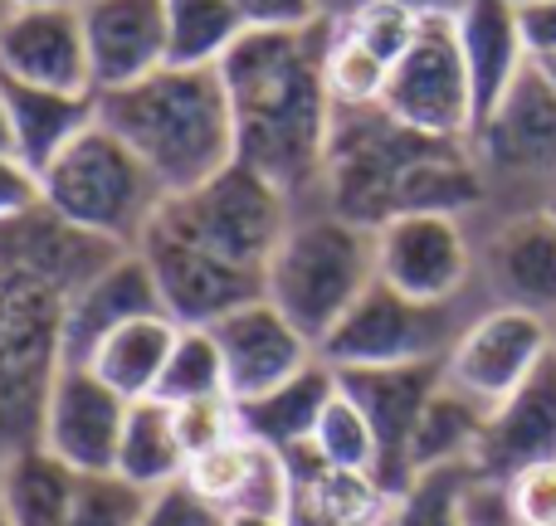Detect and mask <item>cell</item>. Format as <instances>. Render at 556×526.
I'll use <instances>...</instances> for the list:
<instances>
[{
	"instance_id": "7dc6e473",
	"label": "cell",
	"mask_w": 556,
	"mask_h": 526,
	"mask_svg": "<svg viewBox=\"0 0 556 526\" xmlns=\"http://www.w3.org/2000/svg\"><path fill=\"white\" fill-rule=\"evenodd\" d=\"M15 10H35V5H78V0H10Z\"/></svg>"
},
{
	"instance_id": "4316f807",
	"label": "cell",
	"mask_w": 556,
	"mask_h": 526,
	"mask_svg": "<svg viewBox=\"0 0 556 526\" xmlns=\"http://www.w3.org/2000/svg\"><path fill=\"white\" fill-rule=\"evenodd\" d=\"M176 336H181V326H176L166 312L137 317V322L117 326V332L88 356V371H93L98 381L113 385L123 400H152Z\"/></svg>"
},
{
	"instance_id": "277c9868",
	"label": "cell",
	"mask_w": 556,
	"mask_h": 526,
	"mask_svg": "<svg viewBox=\"0 0 556 526\" xmlns=\"http://www.w3.org/2000/svg\"><path fill=\"white\" fill-rule=\"evenodd\" d=\"M376 283V230L352 224L323 201H298L269 268L264 297L307 336H323L352 312V303Z\"/></svg>"
},
{
	"instance_id": "f35d334b",
	"label": "cell",
	"mask_w": 556,
	"mask_h": 526,
	"mask_svg": "<svg viewBox=\"0 0 556 526\" xmlns=\"http://www.w3.org/2000/svg\"><path fill=\"white\" fill-rule=\"evenodd\" d=\"M459 526H522L508 483L473 469L469 483H464V492H459Z\"/></svg>"
},
{
	"instance_id": "5b68a950",
	"label": "cell",
	"mask_w": 556,
	"mask_h": 526,
	"mask_svg": "<svg viewBox=\"0 0 556 526\" xmlns=\"http://www.w3.org/2000/svg\"><path fill=\"white\" fill-rule=\"evenodd\" d=\"M166 201H172L166 185L103 123L84 127L39 171V205L68 220L74 230L113 244V249H142L147 230Z\"/></svg>"
},
{
	"instance_id": "7402d4cb",
	"label": "cell",
	"mask_w": 556,
	"mask_h": 526,
	"mask_svg": "<svg viewBox=\"0 0 556 526\" xmlns=\"http://www.w3.org/2000/svg\"><path fill=\"white\" fill-rule=\"evenodd\" d=\"M288 512L283 526H386L391 522V492L371 473H352L317 459L313 444L288 453Z\"/></svg>"
},
{
	"instance_id": "b9f144b4",
	"label": "cell",
	"mask_w": 556,
	"mask_h": 526,
	"mask_svg": "<svg viewBox=\"0 0 556 526\" xmlns=\"http://www.w3.org/2000/svg\"><path fill=\"white\" fill-rule=\"evenodd\" d=\"M39 205V176L20 156H0V224L20 220Z\"/></svg>"
},
{
	"instance_id": "c3c4849f",
	"label": "cell",
	"mask_w": 556,
	"mask_h": 526,
	"mask_svg": "<svg viewBox=\"0 0 556 526\" xmlns=\"http://www.w3.org/2000/svg\"><path fill=\"white\" fill-rule=\"evenodd\" d=\"M230 526H283L278 517H230Z\"/></svg>"
},
{
	"instance_id": "ba28073f",
	"label": "cell",
	"mask_w": 556,
	"mask_h": 526,
	"mask_svg": "<svg viewBox=\"0 0 556 526\" xmlns=\"http://www.w3.org/2000/svg\"><path fill=\"white\" fill-rule=\"evenodd\" d=\"M293 210L298 205L274 181H264L260 171L235 162L220 176H211L205 185H195V191L172 195L152 224L186 244H201V249L220 254V259L240 268L264 273L288 220H293Z\"/></svg>"
},
{
	"instance_id": "3957f363",
	"label": "cell",
	"mask_w": 556,
	"mask_h": 526,
	"mask_svg": "<svg viewBox=\"0 0 556 526\" xmlns=\"http://www.w3.org/2000/svg\"><path fill=\"white\" fill-rule=\"evenodd\" d=\"M98 123L117 132L166 195H186L235 166V113L220 64H162L127 88L98 93Z\"/></svg>"
},
{
	"instance_id": "6da1fadb",
	"label": "cell",
	"mask_w": 556,
	"mask_h": 526,
	"mask_svg": "<svg viewBox=\"0 0 556 526\" xmlns=\"http://www.w3.org/2000/svg\"><path fill=\"white\" fill-rule=\"evenodd\" d=\"M327 29V20L298 29H244L220 59L235 113V162L274 181L293 205L317 191L332 132L323 78Z\"/></svg>"
},
{
	"instance_id": "7c38bea8",
	"label": "cell",
	"mask_w": 556,
	"mask_h": 526,
	"mask_svg": "<svg viewBox=\"0 0 556 526\" xmlns=\"http://www.w3.org/2000/svg\"><path fill=\"white\" fill-rule=\"evenodd\" d=\"M337 385L352 395V405L366 414V424L376 434V483L391 498H401L415 483V469H410L415 429H420L434 390L444 385V361L356 365V371H337Z\"/></svg>"
},
{
	"instance_id": "8fae6325",
	"label": "cell",
	"mask_w": 556,
	"mask_h": 526,
	"mask_svg": "<svg viewBox=\"0 0 556 526\" xmlns=\"http://www.w3.org/2000/svg\"><path fill=\"white\" fill-rule=\"evenodd\" d=\"M376 278L420 303L473 293V215H401L381 224Z\"/></svg>"
},
{
	"instance_id": "681fc988",
	"label": "cell",
	"mask_w": 556,
	"mask_h": 526,
	"mask_svg": "<svg viewBox=\"0 0 556 526\" xmlns=\"http://www.w3.org/2000/svg\"><path fill=\"white\" fill-rule=\"evenodd\" d=\"M10 10H15V5H10V0H0V29H5V20H10Z\"/></svg>"
},
{
	"instance_id": "f5cc1de1",
	"label": "cell",
	"mask_w": 556,
	"mask_h": 526,
	"mask_svg": "<svg viewBox=\"0 0 556 526\" xmlns=\"http://www.w3.org/2000/svg\"><path fill=\"white\" fill-rule=\"evenodd\" d=\"M513 5H528V0H513Z\"/></svg>"
},
{
	"instance_id": "603a6c76",
	"label": "cell",
	"mask_w": 556,
	"mask_h": 526,
	"mask_svg": "<svg viewBox=\"0 0 556 526\" xmlns=\"http://www.w3.org/2000/svg\"><path fill=\"white\" fill-rule=\"evenodd\" d=\"M454 25H459V49H464V64H469L473 103H479V123H483L508 98V88L522 78V68L532 64L528 39H522V25H518V5L513 0H469L454 15Z\"/></svg>"
},
{
	"instance_id": "f6af8a7d",
	"label": "cell",
	"mask_w": 556,
	"mask_h": 526,
	"mask_svg": "<svg viewBox=\"0 0 556 526\" xmlns=\"http://www.w3.org/2000/svg\"><path fill=\"white\" fill-rule=\"evenodd\" d=\"M0 156H15V123H10V103H5V84H0Z\"/></svg>"
},
{
	"instance_id": "ffe728a7",
	"label": "cell",
	"mask_w": 556,
	"mask_h": 526,
	"mask_svg": "<svg viewBox=\"0 0 556 526\" xmlns=\"http://www.w3.org/2000/svg\"><path fill=\"white\" fill-rule=\"evenodd\" d=\"M547 459H556V346L508 400L489 410L473 469L508 483L513 473Z\"/></svg>"
},
{
	"instance_id": "e575fe53",
	"label": "cell",
	"mask_w": 556,
	"mask_h": 526,
	"mask_svg": "<svg viewBox=\"0 0 556 526\" xmlns=\"http://www.w3.org/2000/svg\"><path fill=\"white\" fill-rule=\"evenodd\" d=\"M147 498L152 492L117 478V473H88V478H78L68 526H142Z\"/></svg>"
},
{
	"instance_id": "9a60e30c",
	"label": "cell",
	"mask_w": 556,
	"mask_h": 526,
	"mask_svg": "<svg viewBox=\"0 0 556 526\" xmlns=\"http://www.w3.org/2000/svg\"><path fill=\"white\" fill-rule=\"evenodd\" d=\"M127 410H132V400H123L88 365H59L45 400V420H39V444L84 478L88 473H113Z\"/></svg>"
},
{
	"instance_id": "30bf717a",
	"label": "cell",
	"mask_w": 556,
	"mask_h": 526,
	"mask_svg": "<svg viewBox=\"0 0 556 526\" xmlns=\"http://www.w3.org/2000/svg\"><path fill=\"white\" fill-rule=\"evenodd\" d=\"M473 293L489 307H518L556 322V215H473Z\"/></svg>"
},
{
	"instance_id": "4fadbf2b",
	"label": "cell",
	"mask_w": 556,
	"mask_h": 526,
	"mask_svg": "<svg viewBox=\"0 0 556 526\" xmlns=\"http://www.w3.org/2000/svg\"><path fill=\"white\" fill-rule=\"evenodd\" d=\"M552 356V322L518 307H483L454 351L444 356V385L469 395L473 405H503L542 361Z\"/></svg>"
},
{
	"instance_id": "f546056e",
	"label": "cell",
	"mask_w": 556,
	"mask_h": 526,
	"mask_svg": "<svg viewBox=\"0 0 556 526\" xmlns=\"http://www.w3.org/2000/svg\"><path fill=\"white\" fill-rule=\"evenodd\" d=\"M244 15L235 0H166V35H172V64L211 68L244 35Z\"/></svg>"
},
{
	"instance_id": "5bb4252c",
	"label": "cell",
	"mask_w": 556,
	"mask_h": 526,
	"mask_svg": "<svg viewBox=\"0 0 556 526\" xmlns=\"http://www.w3.org/2000/svg\"><path fill=\"white\" fill-rule=\"evenodd\" d=\"M137 254L152 268L156 293H162V312L176 326H215L220 317L264 297V273L220 259V254L201 249V244L176 240V234L156 230V224L147 230Z\"/></svg>"
},
{
	"instance_id": "9c48e42d",
	"label": "cell",
	"mask_w": 556,
	"mask_h": 526,
	"mask_svg": "<svg viewBox=\"0 0 556 526\" xmlns=\"http://www.w3.org/2000/svg\"><path fill=\"white\" fill-rule=\"evenodd\" d=\"M381 107L430 137L469 142L473 123H479V103H473V84H469V64H464L454 15L420 20L415 44L395 59L391 78H386Z\"/></svg>"
},
{
	"instance_id": "bcb514c9",
	"label": "cell",
	"mask_w": 556,
	"mask_h": 526,
	"mask_svg": "<svg viewBox=\"0 0 556 526\" xmlns=\"http://www.w3.org/2000/svg\"><path fill=\"white\" fill-rule=\"evenodd\" d=\"M532 64H538V74L547 78V84L556 88V54H547V59H532Z\"/></svg>"
},
{
	"instance_id": "d590c367",
	"label": "cell",
	"mask_w": 556,
	"mask_h": 526,
	"mask_svg": "<svg viewBox=\"0 0 556 526\" xmlns=\"http://www.w3.org/2000/svg\"><path fill=\"white\" fill-rule=\"evenodd\" d=\"M420 20H425L420 10L401 5V0H371V5L332 20V25H342L346 35H356L376 59H386V64L395 68V59H401L405 49L415 44V35H420Z\"/></svg>"
},
{
	"instance_id": "7a4b0ae2",
	"label": "cell",
	"mask_w": 556,
	"mask_h": 526,
	"mask_svg": "<svg viewBox=\"0 0 556 526\" xmlns=\"http://www.w3.org/2000/svg\"><path fill=\"white\" fill-rule=\"evenodd\" d=\"M327 210L381 230L401 215H479L483 181L469 142L430 137L381 103L332 107L317 191Z\"/></svg>"
},
{
	"instance_id": "db71d44e",
	"label": "cell",
	"mask_w": 556,
	"mask_h": 526,
	"mask_svg": "<svg viewBox=\"0 0 556 526\" xmlns=\"http://www.w3.org/2000/svg\"><path fill=\"white\" fill-rule=\"evenodd\" d=\"M552 215H556V201H552Z\"/></svg>"
},
{
	"instance_id": "52a82bcc",
	"label": "cell",
	"mask_w": 556,
	"mask_h": 526,
	"mask_svg": "<svg viewBox=\"0 0 556 526\" xmlns=\"http://www.w3.org/2000/svg\"><path fill=\"white\" fill-rule=\"evenodd\" d=\"M479 293H464L454 303H420V297L395 293L391 283L376 278L352 312L323 336L317 356L332 371H356V365H420V361H444L464 326L483 312Z\"/></svg>"
},
{
	"instance_id": "f1b7e54d",
	"label": "cell",
	"mask_w": 556,
	"mask_h": 526,
	"mask_svg": "<svg viewBox=\"0 0 556 526\" xmlns=\"http://www.w3.org/2000/svg\"><path fill=\"white\" fill-rule=\"evenodd\" d=\"M483 424H489V410L473 405L469 395L440 385L425 410L420 429H415V449H410V469L415 478L430 469H459V463H473L483 439Z\"/></svg>"
},
{
	"instance_id": "d4e9b609",
	"label": "cell",
	"mask_w": 556,
	"mask_h": 526,
	"mask_svg": "<svg viewBox=\"0 0 556 526\" xmlns=\"http://www.w3.org/2000/svg\"><path fill=\"white\" fill-rule=\"evenodd\" d=\"M332 395H337V371L317 356L303 375L283 381L278 390L260 395V400H244L240 429L250 434V439L278 449V453H293V449H303V444H313V429H317V420H323Z\"/></svg>"
},
{
	"instance_id": "816d5d0a",
	"label": "cell",
	"mask_w": 556,
	"mask_h": 526,
	"mask_svg": "<svg viewBox=\"0 0 556 526\" xmlns=\"http://www.w3.org/2000/svg\"><path fill=\"white\" fill-rule=\"evenodd\" d=\"M552 346H556V322H552Z\"/></svg>"
},
{
	"instance_id": "cb8c5ba5",
	"label": "cell",
	"mask_w": 556,
	"mask_h": 526,
	"mask_svg": "<svg viewBox=\"0 0 556 526\" xmlns=\"http://www.w3.org/2000/svg\"><path fill=\"white\" fill-rule=\"evenodd\" d=\"M5 84L10 123H15V156L29 171H45L84 127L98 123V93H64V88H35V84Z\"/></svg>"
},
{
	"instance_id": "74e56055",
	"label": "cell",
	"mask_w": 556,
	"mask_h": 526,
	"mask_svg": "<svg viewBox=\"0 0 556 526\" xmlns=\"http://www.w3.org/2000/svg\"><path fill=\"white\" fill-rule=\"evenodd\" d=\"M142 526H230V517H225L201 488H191V483L181 478V483L156 488L152 498H147Z\"/></svg>"
},
{
	"instance_id": "1f68e13d",
	"label": "cell",
	"mask_w": 556,
	"mask_h": 526,
	"mask_svg": "<svg viewBox=\"0 0 556 526\" xmlns=\"http://www.w3.org/2000/svg\"><path fill=\"white\" fill-rule=\"evenodd\" d=\"M332 25V20H327ZM323 78H327V98L332 107H362V103H381L391 64L376 59L371 49L356 35H346L342 25L327 29V54H323Z\"/></svg>"
},
{
	"instance_id": "ac0fdd59",
	"label": "cell",
	"mask_w": 556,
	"mask_h": 526,
	"mask_svg": "<svg viewBox=\"0 0 556 526\" xmlns=\"http://www.w3.org/2000/svg\"><path fill=\"white\" fill-rule=\"evenodd\" d=\"M0 78L35 88H64V93H93L78 5L10 10L5 29H0Z\"/></svg>"
},
{
	"instance_id": "60d3db41",
	"label": "cell",
	"mask_w": 556,
	"mask_h": 526,
	"mask_svg": "<svg viewBox=\"0 0 556 526\" xmlns=\"http://www.w3.org/2000/svg\"><path fill=\"white\" fill-rule=\"evenodd\" d=\"M250 29H298L323 20L317 0H235Z\"/></svg>"
},
{
	"instance_id": "4dcf8cb0",
	"label": "cell",
	"mask_w": 556,
	"mask_h": 526,
	"mask_svg": "<svg viewBox=\"0 0 556 526\" xmlns=\"http://www.w3.org/2000/svg\"><path fill=\"white\" fill-rule=\"evenodd\" d=\"M211 395H225L220 346H215L211 326H181L172 356H166L162 381H156V400L191 405V400H211Z\"/></svg>"
},
{
	"instance_id": "836d02e7",
	"label": "cell",
	"mask_w": 556,
	"mask_h": 526,
	"mask_svg": "<svg viewBox=\"0 0 556 526\" xmlns=\"http://www.w3.org/2000/svg\"><path fill=\"white\" fill-rule=\"evenodd\" d=\"M473 463L459 469H430L391 502V526H459V492Z\"/></svg>"
},
{
	"instance_id": "ab89813d",
	"label": "cell",
	"mask_w": 556,
	"mask_h": 526,
	"mask_svg": "<svg viewBox=\"0 0 556 526\" xmlns=\"http://www.w3.org/2000/svg\"><path fill=\"white\" fill-rule=\"evenodd\" d=\"M508 492H513V508H518L522 526H556V459L513 473Z\"/></svg>"
},
{
	"instance_id": "e0dca14e",
	"label": "cell",
	"mask_w": 556,
	"mask_h": 526,
	"mask_svg": "<svg viewBox=\"0 0 556 526\" xmlns=\"http://www.w3.org/2000/svg\"><path fill=\"white\" fill-rule=\"evenodd\" d=\"M162 312V293L147 259L137 249L117 254L108 268H98L88 283H78L64 297L59 312V361L64 365H88V356L117 332V326L137 322V317Z\"/></svg>"
},
{
	"instance_id": "2e32d148",
	"label": "cell",
	"mask_w": 556,
	"mask_h": 526,
	"mask_svg": "<svg viewBox=\"0 0 556 526\" xmlns=\"http://www.w3.org/2000/svg\"><path fill=\"white\" fill-rule=\"evenodd\" d=\"M211 336H215V346H220L225 395H230L235 405L260 400V395L278 390L283 381L303 375L307 365L317 361V342H307L269 297L220 317V322L211 326Z\"/></svg>"
},
{
	"instance_id": "8d00e7d4",
	"label": "cell",
	"mask_w": 556,
	"mask_h": 526,
	"mask_svg": "<svg viewBox=\"0 0 556 526\" xmlns=\"http://www.w3.org/2000/svg\"><path fill=\"white\" fill-rule=\"evenodd\" d=\"M176 410V434L186 444V459H201V453L230 444L240 429V405L230 395H211V400H191V405H172Z\"/></svg>"
},
{
	"instance_id": "83f0119b",
	"label": "cell",
	"mask_w": 556,
	"mask_h": 526,
	"mask_svg": "<svg viewBox=\"0 0 556 526\" xmlns=\"http://www.w3.org/2000/svg\"><path fill=\"white\" fill-rule=\"evenodd\" d=\"M186 469H191V459H186V444H181V434H176V410L166 400H156V395L152 400H132L113 473L137 483V488L156 492V488L181 483Z\"/></svg>"
},
{
	"instance_id": "d6a6232c",
	"label": "cell",
	"mask_w": 556,
	"mask_h": 526,
	"mask_svg": "<svg viewBox=\"0 0 556 526\" xmlns=\"http://www.w3.org/2000/svg\"><path fill=\"white\" fill-rule=\"evenodd\" d=\"M313 453L327 463H337V469L371 473L376 478V434L342 385H337V395L327 400L323 420H317V429H313Z\"/></svg>"
},
{
	"instance_id": "8992f818",
	"label": "cell",
	"mask_w": 556,
	"mask_h": 526,
	"mask_svg": "<svg viewBox=\"0 0 556 526\" xmlns=\"http://www.w3.org/2000/svg\"><path fill=\"white\" fill-rule=\"evenodd\" d=\"M469 152L483 181V210H552L556 201V88L522 68L498 107L469 132Z\"/></svg>"
},
{
	"instance_id": "7bdbcfd3",
	"label": "cell",
	"mask_w": 556,
	"mask_h": 526,
	"mask_svg": "<svg viewBox=\"0 0 556 526\" xmlns=\"http://www.w3.org/2000/svg\"><path fill=\"white\" fill-rule=\"evenodd\" d=\"M518 25H522L532 59L556 54V0H528V5H518Z\"/></svg>"
},
{
	"instance_id": "44dd1931",
	"label": "cell",
	"mask_w": 556,
	"mask_h": 526,
	"mask_svg": "<svg viewBox=\"0 0 556 526\" xmlns=\"http://www.w3.org/2000/svg\"><path fill=\"white\" fill-rule=\"evenodd\" d=\"M186 483L201 488L225 517H278L283 522L293 473H288V453L250 439V434H235L230 444L191 459Z\"/></svg>"
},
{
	"instance_id": "11a10c76",
	"label": "cell",
	"mask_w": 556,
	"mask_h": 526,
	"mask_svg": "<svg viewBox=\"0 0 556 526\" xmlns=\"http://www.w3.org/2000/svg\"><path fill=\"white\" fill-rule=\"evenodd\" d=\"M386 526H391V522H386Z\"/></svg>"
},
{
	"instance_id": "f907efd6",
	"label": "cell",
	"mask_w": 556,
	"mask_h": 526,
	"mask_svg": "<svg viewBox=\"0 0 556 526\" xmlns=\"http://www.w3.org/2000/svg\"><path fill=\"white\" fill-rule=\"evenodd\" d=\"M0 526H10V517H5V508H0Z\"/></svg>"
},
{
	"instance_id": "484cf974",
	"label": "cell",
	"mask_w": 556,
	"mask_h": 526,
	"mask_svg": "<svg viewBox=\"0 0 556 526\" xmlns=\"http://www.w3.org/2000/svg\"><path fill=\"white\" fill-rule=\"evenodd\" d=\"M78 478L84 473L54 459L45 444H29V449L0 459V508H5L10 526H68Z\"/></svg>"
},
{
	"instance_id": "ee69618b",
	"label": "cell",
	"mask_w": 556,
	"mask_h": 526,
	"mask_svg": "<svg viewBox=\"0 0 556 526\" xmlns=\"http://www.w3.org/2000/svg\"><path fill=\"white\" fill-rule=\"evenodd\" d=\"M362 5H371V0H317L323 20H342V15H352V10H362ZM401 5L420 10V15H459L469 0H401Z\"/></svg>"
},
{
	"instance_id": "d6986e66",
	"label": "cell",
	"mask_w": 556,
	"mask_h": 526,
	"mask_svg": "<svg viewBox=\"0 0 556 526\" xmlns=\"http://www.w3.org/2000/svg\"><path fill=\"white\" fill-rule=\"evenodd\" d=\"M78 15H84L93 93L127 88L172 64L166 0H78Z\"/></svg>"
}]
</instances>
